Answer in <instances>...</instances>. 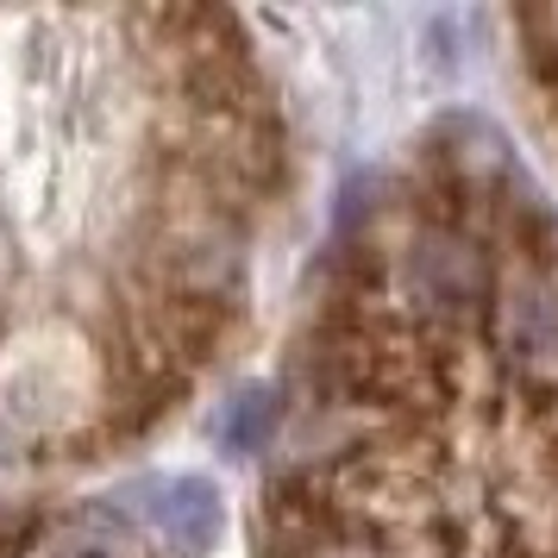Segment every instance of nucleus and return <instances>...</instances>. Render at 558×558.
Here are the masks:
<instances>
[{
  "label": "nucleus",
  "instance_id": "obj_5",
  "mask_svg": "<svg viewBox=\"0 0 558 558\" xmlns=\"http://www.w3.org/2000/svg\"><path fill=\"white\" fill-rule=\"evenodd\" d=\"M51 558H120V546L101 539V533H76V539H63Z\"/></svg>",
  "mask_w": 558,
  "mask_h": 558
},
{
  "label": "nucleus",
  "instance_id": "obj_1",
  "mask_svg": "<svg viewBox=\"0 0 558 558\" xmlns=\"http://www.w3.org/2000/svg\"><path fill=\"white\" fill-rule=\"evenodd\" d=\"M402 289L408 302H421L427 314H464L471 302L489 295V264L458 232L433 227L402 245Z\"/></svg>",
  "mask_w": 558,
  "mask_h": 558
},
{
  "label": "nucleus",
  "instance_id": "obj_2",
  "mask_svg": "<svg viewBox=\"0 0 558 558\" xmlns=\"http://www.w3.org/2000/svg\"><path fill=\"white\" fill-rule=\"evenodd\" d=\"M496 332H502L508 357L539 383H558V289L553 282H521L514 295L496 307Z\"/></svg>",
  "mask_w": 558,
  "mask_h": 558
},
{
  "label": "nucleus",
  "instance_id": "obj_3",
  "mask_svg": "<svg viewBox=\"0 0 558 558\" xmlns=\"http://www.w3.org/2000/svg\"><path fill=\"white\" fill-rule=\"evenodd\" d=\"M145 514L182 558H202L214 546V533H220V489L207 477H163L151 483Z\"/></svg>",
  "mask_w": 558,
  "mask_h": 558
},
{
  "label": "nucleus",
  "instance_id": "obj_4",
  "mask_svg": "<svg viewBox=\"0 0 558 558\" xmlns=\"http://www.w3.org/2000/svg\"><path fill=\"white\" fill-rule=\"evenodd\" d=\"M270 427H277V396H239L227 408V421H220V439L232 452H257L270 439Z\"/></svg>",
  "mask_w": 558,
  "mask_h": 558
}]
</instances>
